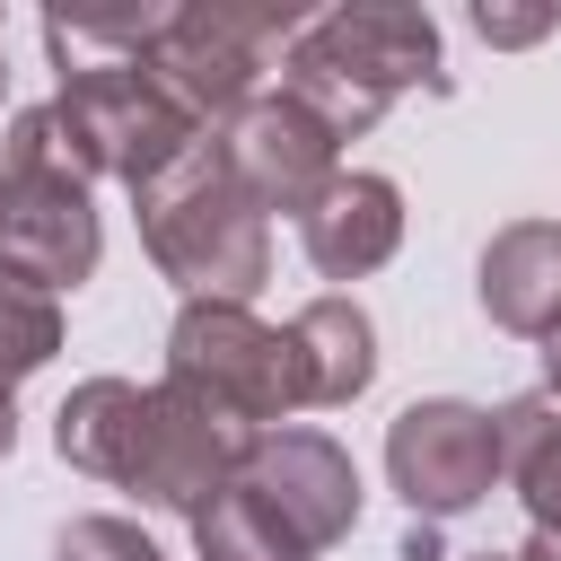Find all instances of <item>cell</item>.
I'll use <instances>...</instances> for the list:
<instances>
[{"label":"cell","mask_w":561,"mask_h":561,"mask_svg":"<svg viewBox=\"0 0 561 561\" xmlns=\"http://www.w3.org/2000/svg\"><path fill=\"white\" fill-rule=\"evenodd\" d=\"M18 447V403H9V386H0V456Z\"/></svg>","instance_id":"obj_23"},{"label":"cell","mask_w":561,"mask_h":561,"mask_svg":"<svg viewBox=\"0 0 561 561\" xmlns=\"http://www.w3.org/2000/svg\"><path fill=\"white\" fill-rule=\"evenodd\" d=\"M0 96H9V61H0Z\"/></svg>","instance_id":"obj_25"},{"label":"cell","mask_w":561,"mask_h":561,"mask_svg":"<svg viewBox=\"0 0 561 561\" xmlns=\"http://www.w3.org/2000/svg\"><path fill=\"white\" fill-rule=\"evenodd\" d=\"M96 202L88 175L70 167V140L53 123V105H26L0 140V280L26 289H79L96 272Z\"/></svg>","instance_id":"obj_3"},{"label":"cell","mask_w":561,"mask_h":561,"mask_svg":"<svg viewBox=\"0 0 561 561\" xmlns=\"http://www.w3.org/2000/svg\"><path fill=\"white\" fill-rule=\"evenodd\" d=\"M403 88H438V18L412 0H342L280 53V96H298L333 140H359Z\"/></svg>","instance_id":"obj_1"},{"label":"cell","mask_w":561,"mask_h":561,"mask_svg":"<svg viewBox=\"0 0 561 561\" xmlns=\"http://www.w3.org/2000/svg\"><path fill=\"white\" fill-rule=\"evenodd\" d=\"M289 351H298V394L307 403H351L377 377V324L359 298H307L289 316Z\"/></svg>","instance_id":"obj_13"},{"label":"cell","mask_w":561,"mask_h":561,"mask_svg":"<svg viewBox=\"0 0 561 561\" xmlns=\"http://www.w3.org/2000/svg\"><path fill=\"white\" fill-rule=\"evenodd\" d=\"M193 552H202V561H307V552L254 508V491H237V482L193 517Z\"/></svg>","instance_id":"obj_17"},{"label":"cell","mask_w":561,"mask_h":561,"mask_svg":"<svg viewBox=\"0 0 561 561\" xmlns=\"http://www.w3.org/2000/svg\"><path fill=\"white\" fill-rule=\"evenodd\" d=\"M140 403H149V386H131V377H88V386H70V403L53 412L61 465H79V473H96V482H123L131 438H140Z\"/></svg>","instance_id":"obj_14"},{"label":"cell","mask_w":561,"mask_h":561,"mask_svg":"<svg viewBox=\"0 0 561 561\" xmlns=\"http://www.w3.org/2000/svg\"><path fill=\"white\" fill-rule=\"evenodd\" d=\"M298 9H245V0H184L149 53V79L193 114H245L254 105V79L272 70V53L298 44Z\"/></svg>","instance_id":"obj_6"},{"label":"cell","mask_w":561,"mask_h":561,"mask_svg":"<svg viewBox=\"0 0 561 561\" xmlns=\"http://www.w3.org/2000/svg\"><path fill=\"white\" fill-rule=\"evenodd\" d=\"M53 351H61V307L26 280H0V386L35 377Z\"/></svg>","instance_id":"obj_18"},{"label":"cell","mask_w":561,"mask_h":561,"mask_svg":"<svg viewBox=\"0 0 561 561\" xmlns=\"http://www.w3.org/2000/svg\"><path fill=\"white\" fill-rule=\"evenodd\" d=\"M456 561H517V552H456Z\"/></svg>","instance_id":"obj_24"},{"label":"cell","mask_w":561,"mask_h":561,"mask_svg":"<svg viewBox=\"0 0 561 561\" xmlns=\"http://www.w3.org/2000/svg\"><path fill=\"white\" fill-rule=\"evenodd\" d=\"M298 245H307V263H316L324 280H359V272H377V263L403 245V193H394L386 175L351 167V175H333L324 202L298 219Z\"/></svg>","instance_id":"obj_11"},{"label":"cell","mask_w":561,"mask_h":561,"mask_svg":"<svg viewBox=\"0 0 561 561\" xmlns=\"http://www.w3.org/2000/svg\"><path fill=\"white\" fill-rule=\"evenodd\" d=\"M500 482L526 500L543 535H561V403L552 394L500 403Z\"/></svg>","instance_id":"obj_16"},{"label":"cell","mask_w":561,"mask_h":561,"mask_svg":"<svg viewBox=\"0 0 561 561\" xmlns=\"http://www.w3.org/2000/svg\"><path fill=\"white\" fill-rule=\"evenodd\" d=\"M482 316L500 333L552 342L561 333V219H517L482 245Z\"/></svg>","instance_id":"obj_12"},{"label":"cell","mask_w":561,"mask_h":561,"mask_svg":"<svg viewBox=\"0 0 561 561\" xmlns=\"http://www.w3.org/2000/svg\"><path fill=\"white\" fill-rule=\"evenodd\" d=\"M517 561H561V535H543V526H535V535L517 543Z\"/></svg>","instance_id":"obj_21"},{"label":"cell","mask_w":561,"mask_h":561,"mask_svg":"<svg viewBox=\"0 0 561 561\" xmlns=\"http://www.w3.org/2000/svg\"><path fill=\"white\" fill-rule=\"evenodd\" d=\"M245 430H228L219 412H202L193 394H175L167 377L149 386L140 403V438H131V465H123V491H140L149 508H175V517H202L237 465H245Z\"/></svg>","instance_id":"obj_9"},{"label":"cell","mask_w":561,"mask_h":561,"mask_svg":"<svg viewBox=\"0 0 561 561\" xmlns=\"http://www.w3.org/2000/svg\"><path fill=\"white\" fill-rule=\"evenodd\" d=\"M543 394H552V403H561V333H552V342H543Z\"/></svg>","instance_id":"obj_22"},{"label":"cell","mask_w":561,"mask_h":561,"mask_svg":"<svg viewBox=\"0 0 561 561\" xmlns=\"http://www.w3.org/2000/svg\"><path fill=\"white\" fill-rule=\"evenodd\" d=\"M342 158V140L298 105V96H254L245 114H228V131H219V167L245 184V202L254 210H316L324 202V184L342 175L333 167Z\"/></svg>","instance_id":"obj_10"},{"label":"cell","mask_w":561,"mask_h":561,"mask_svg":"<svg viewBox=\"0 0 561 561\" xmlns=\"http://www.w3.org/2000/svg\"><path fill=\"white\" fill-rule=\"evenodd\" d=\"M53 561H167V552L131 517H70L61 543H53Z\"/></svg>","instance_id":"obj_19"},{"label":"cell","mask_w":561,"mask_h":561,"mask_svg":"<svg viewBox=\"0 0 561 561\" xmlns=\"http://www.w3.org/2000/svg\"><path fill=\"white\" fill-rule=\"evenodd\" d=\"M386 482L403 491L412 526H438V517L482 508L491 482H500V412L456 403V394L403 403L386 421Z\"/></svg>","instance_id":"obj_7"},{"label":"cell","mask_w":561,"mask_h":561,"mask_svg":"<svg viewBox=\"0 0 561 561\" xmlns=\"http://www.w3.org/2000/svg\"><path fill=\"white\" fill-rule=\"evenodd\" d=\"M167 0H114V9H44V53L53 70H96V61H149L167 35Z\"/></svg>","instance_id":"obj_15"},{"label":"cell","mask_w":561,"mask_h":561,"mask_svg":"<svg viewBox=\"0 0 561 561\" xmlns=\"http://www.w3.org/2000/svg\"><path fill=\"white\" fill-rule=\"evenodd\" d=\"M237 491H254V508L316 561L324 543H342L359 526V465L342 456V438L324 430H263L237 465Z\"/></svg>","instance_id":"obj_8"},{"label":"cell","mask_w":561,"mask_h":561,"mask_svg":"<svg viewBox=\"0 0 561 561\" xmlns=\"http://www.w3.org/2000/svg\"><path fill=\"white\" fill-rule=\"evenodd\" d=\"M140 202V245L149 263L184 289V298H228L245 307L263 280H272V228L263 210L245 202V184L219 167V140L184 149L158 184L131 193Z\"/></svg>","instance_id":"obj_2"},{"label":"cell","mask_w":561,"mask_h":561,"mask_svg":"<svg viewBox=\"0 0 561 561\" xmlns=\"http://www.w3.org/2000/svg\"><path fill=\"white\" fill-rule=\"evenodd\" d=\"M473 35L482 44H535V35H552V9L543 0H473Z\"/></svg>","instance_id":"obj_20"},{"label":"cell","mask_w":561,"mask_h":561,"mask_svg":"<svg viewBox=\"0 0 561 561\" xmlns=\"http://www.w3.org/2000/svg\"><path fill=\"white\" fill-rule=\"evenodd\" d=\"M167 386L193 394L202 412H219L228 430L263 438L280 430L307 394H298V351H289V324L272 333L254 307H228V298H184V316L167 324Z\"/></svg>","instance_id":"obj_4"},{"label":"cell","mask_w":561,"mask_h":561,"mask_svg":"<svg viewBox=\"0 0 561 561\" xmlns=\"http://www.w3.org/2000/svg\"><path fill=\"white\" fill-rule=\"evenodd\" d=\"M53 123L70 140V167L96 184H158L184 149H202V123L149 79V61H96V70H61L53 88Z\"/></svg>","instance_id":"obj_5"}]
</instances>
